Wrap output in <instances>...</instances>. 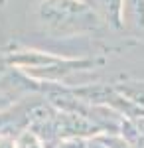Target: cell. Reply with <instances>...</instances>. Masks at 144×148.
Here are the masks:
<instances>
[{"mask_svg":"<svg viewBox=\"0 0 144 148\" xmlns=\"http://www.w3.org/2000/svg\"><path fill=\"white\" fill-rule=\"evenodd\" d=\"M0 148H14V144L6 138H0Z\"/></svg>","mask_w":144,"mask_h":148,"instance_id":"obj_1","label":"cell"},{"mask_svg":"<svg viewBox=\"0 0 144 148\" xmlns=\"http://www.w3.org/2000/svg\"><path fill=\"white\" fill-rule=\"evenodd\" d=\"M0 2H4V0H0Z\"/></svg>","mask_w":144,"mask_h":148,"instance_id":"obj_2","label":"cell"}]
</instances>
